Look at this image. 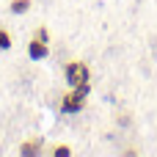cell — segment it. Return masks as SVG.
<instances>
[{
    "mask_svg": "<svg viewBox=\"0 0 157 157\" xmlns=\"http://www.w3.org/2000/svg\"><path fill=\"white\" fill-rule=\"evenodd\" d=\"M30 6H33L30 0H11V3H8V8H11L14 14H25V11H30Z\"/></svg>",
    "mask_w": 157,
    "mask_h": 157,
    "instance_id": "obj_5",
    "label": "cell"
},
{
    "mask_svg": "<svg viewBox=\"0 0 157 157\" xmlns=\"http://www.w3.org/2000/svg\"><path fill=\"white\" fill-rule=\"evenodd\" d=\"M72 155V149L66 146V144H58V146H52V157H69Z\"/></svg>",
    "mask_w": 157,
    "mask_h": 157,
    "instance_id": "obj_8",
    "label": "cell"
},
{
    "mask_svg": "<svg viewBox=\"0 0 157 157\" xmlns=\"http://www.w3.org/2000/svg\"><path fill=\"white\" fill-rule=\"evenodd\" d=\"M33 39H39V41H47V44H50V30H47L44 25H39V28L33 30Z\"/></svg>",
    "mask_w": 157,
    "mask_h": 157,
    "instance_id": "obj_7",
    "label": "cell"
},
{
    "mask_svg": "<svg viewBox=\"0 0 157 157\" xmlns=\"http://www.w3.org/2000/svg\"><path fill=\"white\" fill-rule=\"evenodd\" d=\"M86 94H80L77 88H69L63 97H61V110L63 113H80L83 108H86Z\"/></svg>",
    "mask_w": 157,
    "mask_h": 157,
    "instance_id": "obj_2",
    "label": "cell"
},
{
    "mask_svg": "<svg viewBox=\"0 0 157 157\" xmlns=\"http://www.w3.org/2000/svg\"><path fill=\"white\" fill-rule=\"evenodd\" d=\"M11 44H14V39H11V33H8L6 28H0V52H6V50H11Z\"/></svg>",
    "mask_w": 157,
    "mask_h": 157,
    "instance_id": "obj_6",
    "label": "cell"
},
{
    "mask_svg": "<svg viewBox=\"0 0 157 157\" xmlns=\"http://www.w3.org/2000/svg\"><path fill=\"white\" fill-rule=\"evenodd\" d=\"M63 80H66L69 88H77L80 83L91 80V69H88V63H83V61H69V63L63 66Z\"/></svg>",
    "mask_w": 157,
    "mask_h": 157,
    "instance_id": "obj_1",
    "label": "cell"
},
{
    "mask_svg": "<svg viewBox=\"0 0 157 157\" xmlns=\"http://www.w3.org/2000/svg\"><path fill=\"white\" fill-rule=\"evenodd\" d=\"M47 55H50V44L47 41H39V39L28 41V58L30 61H44Z\"/></svg>",
    "mask_w": 157,
    "mask_h": 157,
    "instance_id": "obj_3",
    "label": "cell"
},
{
    "mask_svg": "<svg viewBox=\"0 0 157 157\" xmlns=\"http://www.w3.org/2000/svg\"><path fill=\"white\" fill-rule=\"evenodd\" d=\"M41 138H28L22 146H19V155L22 157H36V155H41Z\"/></svg>",
    "mask_w": 157,
    "mask_h": 157,
    "instance_id": "obj_4",
    "label": "cell"
}]
</instances>
